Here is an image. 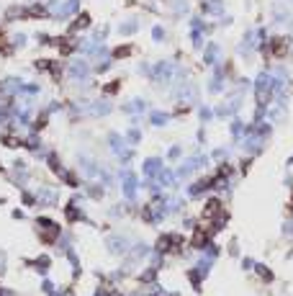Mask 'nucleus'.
I'll return each mask as SVG.
<instances>
[{
  "instance_id": "f257e3e1",
  "label": "nucleus",
  "mask_w": 293,
  "mask_h": 296,
  "mask_svg": "<svg viewBox=\"0 0 293 296\" xmlns=\"http://www.w3.org/2000/svg\"><path fill=\"white\" fill-rule=\"evenodd\" d=\"M270 52L275 57H283L288 52V39H273V44H270Z\"/></svg>"
},
{
  "instance_id": "f03ea898",
  "label": "nucleus",
  "mask_w": 293,
  "mask_h": 296,
  "mask_svg": "<svg viewBox=\"0 0 293 296\" xmlns=\"http://www.w3.org/2000/svg\"><path fill=\"white\" fill-rule=\"evenodd\" d=\"M90 23V16L88 13H80V18L77 21H72V31H77V28H85Z\"/></svg>"
},
{
  "instance_id": "7ed1b4c3",
  "label": "nucleus",
  "mask_w": 293,
  "mask_h": 296,
  "mask_svg": "<svg viewBox=\"0 0 293 296\" xmlns=\"http://www.w3.org/2000/svg\"><path fill=\"white\" fill-rule=\"evenodd\" d=\"M129 52H132V47H121V49H116V57H129Z\"/></svg>"
}]
</instances>
